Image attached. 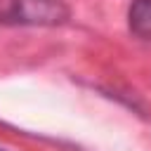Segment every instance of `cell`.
Instances as JSON below:
<instances>
[{
  "label": "cell",
  "instance_id": "obj_3",
  "mask_svg": "<svg viewBox=\"0 0 151 151\" xmlns=\"http://www.w3.org/2000/svg\"><path fill=\"white\" fill-rule=\"evenodd\" d=\"M0 151H7V149H2V146H0Z\"/></svg>",
  "mask_w": 151,
  "mask_h": 151
},
{
  "label": "cell",
  "instance_id": "obj_1",
  "mask_svg": "<svg viewBox=\"0 0 151 151\" xmlns=\"http://www.w3.org/2000/svg\"><path fill=\"white\" fill-rule=\"evenodd\" d=\"M68 17L64 0H0V26H61Z\"/></svg>",
  "mask_w": 151,
  "mask_h": 151
},
{
  "label": "cell",
  "instance_id": "obj_2",
  "mask_svg": "<svg viewBox=\"0 0 151 151\" xmlns=\"http://www.w3.org/2000/svg\"><path fill=\"white\" fill-rule=\"evenodd\" d=\"M127 26L137 38L151 40V0H132L127 9Z\"/></svg>",
  "mask_w": 151,
  "mask_h": 151
}]
</instances>
